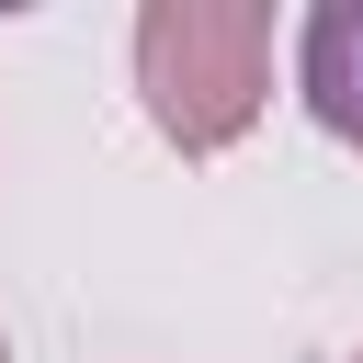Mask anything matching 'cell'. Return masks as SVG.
<instances>
[{
	"mask_svg": "<svg viewBox=\"0 0 363 363\" xmlns=\"http://www.w3.org/2000/svg\"><path fill=\"white\" fill-rule=\"evenodd\" d=\"M0 363H11V329H0Z\"/></svg>",
	"mask_w": 363,
	"mask_h": 363,
	"instance_id": "3957f363",
	"label": "cell"
},
{
	"mask_svg": "<svg viewBox=\"0 0 363 363\" xmlns=\"http://www.w3.org/2000/svg\"><path fill=\"white\" fill-rule=\"evenodd\" d=\"M295 91L340 147H363V0H318L295 23Z\"/></svg>",
	"mask_w": 363,
	"mask_h": 363,
	"instance_id": "7a4b0ae2",
	"label": "cell"
},
{
	"mask_svg": "<svg viewBox=\"0 0 363 363\" xmlns=\"http://www.w3.org/2000/svg\"><path fill=\"white\" fill-rule=\"evenodd\" d=\"M352 363H363V352H352Z\"/></svg>",
	"mask_w": 363,
	"mask_h": 363,
	"instance_id": "277c9868",
	"label": "cell"
},
{
	"mask_svg": "<svg viewBox=\"0 0 363 363\" xmlns=\"http://www.w3.org/2000/svg\"><path fill=\"white\" fill-rule=\"evenodd\" d=\"M272 0H147L136 11V102L182 159H216L272 102Z\"/></svg>",
	"mask_w": 363,
	"mask_h": 363,
	"instance_id": "6da1fadb",
	"label": "cell"
}]
</instances>
